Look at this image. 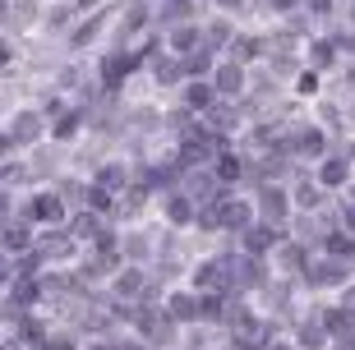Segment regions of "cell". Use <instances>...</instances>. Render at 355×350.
<instances>
[{"instance_id": "1", "label": "cell", "mask_w": 355, "mask_h": 350, "mask_svg": "<svg viewBox=\"0 0 355 350\" xmlns=\"http://www.w3.org/2000/svg\"><path fill=\"white\" fill-rule=\"evenodd\" d=\"M134 65V55H116V60H106V83H120V74Z\"/></svg>"}, {"instance_id": "2", "label": "cell", "mask_w": 355, "mask_h": 350, "mask_svg": "<svg viewBox=\"0 0 355 350\" xmlns=\"http://www.w3.org/2000/svg\"><path fill=\"white\" fill-rule=\"evenodd\" d=\"M14 139H37V116H19L14 120Z\"/></svg>"}, {"instance_id": "3", "label": "cell", "mask_w": 355, "mask_h": 350, "mask_svg": "<svg viewBox=\"0 0 355 350\" xmlns=\"http://www.w3.org/2000/svg\"><path fill=\"white\" fill-rule=\"evenodd\" d=\"M217 88H222V92H236L240 88V69H222V74H217Z\"/></svg>"}, {"instance_id": "4", "label": "cell", "mask_w": 355, "mask_h": 350, "mask_svg": "<svg viewBox=\"0 0 355 350\" xmlns=\"http://www.w3.org/2000/svg\"><path fill=\"white\" fill-rule=\"evenodd\" d=\"M166 19H184V14H189V0H166Z\"/></svg>"}, {"instance_id": "5", "label": "cell", "mask_w": 355, "mask_h": 350, "mask_svg": "<svg viewBox=\"0 0 355 350\" xmlns=\"http://www.w3.org/2000/svg\"><path fill=\"white\" fill-rule=\"evenodd\" d=\"M189 102H194V106H203V102H212V92L203 88V83H194V88H189Z\"/></svg>"}, {"instance_id": "6", "label": "cell", "mask_w": 355, "mask_h": 350, "mask_svg": "<svg viewBox=\"0 0 355 350\" xmlns=\"http://www.w3.org/2000/svg\"><path fill=\"white\" fill-rule=\"evenodd\" d=\"M277 5H291V0H277Z\"/></svg>"}]
</instances>
